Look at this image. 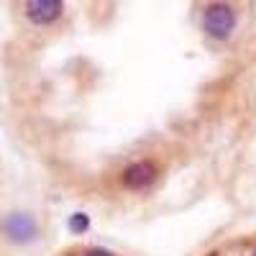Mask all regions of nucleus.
<instances>
[{
  "instance_id": "f257e3e1",
  "label": "nucleus",
  "mask_w": 256,
  "mask_h": 256,
  "mask_svg": "<svg viewBox=\"0 0 256 256\" xmlns=\"http://www.w3.org/2000/svg\"><path fill=\"white\" fill-rule=\"evenodd\" d=\"M233 28H236V10H233V6L212 3V6L205 8V13H202V31L210 38L226 41V38H230Z\"/></svg>"
},
{
  "instance_id": "f03ea898",
  "label": "nucleus",
  "mask_w": 256,
  "mask_h": 256,
  "mask_svg": "<svg viewBox=\"0 0 256 256\" xmlns=\"http://www.w3.org/2000/svg\"><path fill=\"white\" fill-rule=\"evenodd\" d=\"M156 177H159V166L152 159H138L120 172V184L131 192H141V190L152 187L156 182Z\"/></svg>"
},
{
  "instance_id": "7ed1b4c3",
  "label": "nucleus",
  "mask_w": 256,
  "mask_h": 256,
  "mask_svg": "<svg viewBox=\"0 0 256 256\" xmlns=\"http://www.w3.org/2000/svg\"><path fill=\"white\" fill-rule=\"evenodd\" d=\"M3 233L13 241V244H28L36 238V220L28 216V212H10V216L3 220Z\"/></svg>"
},
{
  "instance_id": "20e7f679",
  "label": "nucleus",
  "mask_w": 256,
  "mask_h": 256,
  "mask_svg": "<svg viewBox=\"0 0 256 256\" xmlns=\"http://www.w3.org/2000/svg\"><path fill=\"white\" fill-rule=\"evenodd\" d=\"M64 3L62 0H28L26 3V18L36 26H49L62 16Z\"/></svg>"
},
{
  "instance_id": "39448f33",
  "label": "nucleus",
  "mask_w": 256,
  "mask_h": 256,
  "mask_svg": "<svg viewBox=\"0 0 256 256\" xmlns=\"http://www.w3.org/2000/svg\"><path fill=\"white\" fill-rule=\"evenodd\" d=\"M67 226H70L72 233H88V228H90V218L84 216V212H74Z\"/></svg>"
},
{
  "instance_id": "423d86ee",
  "label": "nucleus",
  "mask_w": 256,
  "mask_h": 256,
  "mask_svg": "<svg viewBox=\"0 0 256 256\" xmlns=\"http://www.w3.org/2000/svg\"><path fill=\"white\" fill-rule=\"evenodd\" d=\"M84 256H113V254H110L108 248H90Z\"/></svg>"
},
{
  "instance_id": "0eeeda50",
  "label": "nucleus",
  "mask_w": 256,
  "mask_h": 256,
  "mask_svg": "<svg viewBox=\"0 0 256 256\" xmlns=\"http://www.w3.org/2000/svg\"><path fill=\"white\" fill-rule=\"evenodd\" d=\"M251 256H256V251H254V254H251Z\"/></svg>"
}]
</instances>
